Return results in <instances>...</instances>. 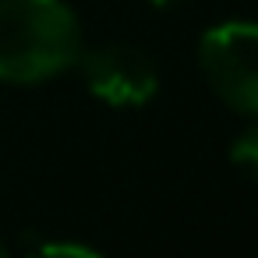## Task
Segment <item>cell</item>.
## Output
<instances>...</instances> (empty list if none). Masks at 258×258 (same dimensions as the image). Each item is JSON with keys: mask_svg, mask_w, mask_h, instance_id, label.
I'll return each mask as SVG.
<instances>
[{"mask_svg": "<svg viewBox=\"0 0 258 258\" xmlns=\"http://www.w3.org/2000/svg\"><path fill=\"white\" fill-rule=\"evenodd\" d=\"M149 4H156V8H180L184 0H149Z\"/></svg>", "mask_w": 258, "mask_h": 258, "instance_id": "obj_6", "label": "cell"}, {"mask_svg": "<svg viewBox=\"0 0 258 258\" xmlns=\"http://www.w3.org/2000/svg\"><path fill=\"white\" fill-rule=\"evenodd\" d=\"M230 159L258 180V124L233 138V145H230Z\"/></svg>", "mask_w": 258, "mask_h": 258, "instance_id": "obj_4", "label": "cell"}, {"mask_svg": "<svg viewBox=\"0 0 258 258\" xmlns=\"http://www.w3.org/2000/svg\"><path fill=\"white\" fill-rule=\"evenodd\" d=\"M36 251L43 254H75V258H96L99 251L89 244H71V240H53V244H36Z\"/></svg>", "mask_w": 258, "mask_h": 258, "instance_id": "obj_5", "label": "cell"}, {"mask_svg": "<svg viewBox=\"0 0 258 258\" xmlns=\"http://www.w3.org/2000/svg\"><path fill=\"white\" fill-rule=\"evenodd\" d=\"M209 89L237 113L258 117V22H219L198 39Z\"/></svg>", "mask_w": 258, "mask_h": 258, "instance_id": "obj_2", "label": "cell"}, {"mask_svg": "<svg viewBox=\"0 0 258 258\" xmlns=\"http://www.w3.org/2000/svg\"><path fill=\"white\" fill-rule=\"evenodd\" d=\"M4 254H8V247H4V244H0V258H4Z\"/></svg>", "mask_w": 258, "mask_h": 258, "instance_id": "obj_7", "label": "cell"}, {"mask_svg": "<svg viewBox=\"0 0 258 258\" xmlns=\"http://www.w3.org/2000/svg\"><path fill=\"white\" fill-rule=\"evenodd\" d=\"M78 57L82 25L64 0H0V82L36 85Z\"/></svg>", "mask_w": 258, "mask_h": 258, "instance_id": "obj_1", "label": "cell"}, {"mask_svg": "<svg viewBox=\"0 0 258 258\" xmlns=\"http://www.w3.org/2000/svg\"><path fill=\"white\" fill-rule=\"evenodd\" d=\"M75 68H82L85 89L113 110L145 106L159 89V71H156L152 57L138 46H127V43L96 46L89 53L82 50Z\"/></svg>", "mask_w": 258, "mask_h": 258, "instance_id": "obj_3", "label": "cell"}]
</instances>
